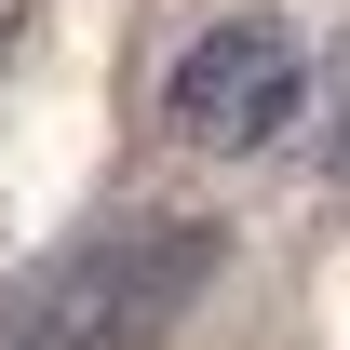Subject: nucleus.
Instances as JSON below:
<instances>
[{
	"label": "nucleus",
	"mask_w": 350,
	"mask_h": 350,
	"mask_svg": "<svg viewBox=\"0 0 350 350\" xmlns=\"http://www.w3.org/2000/svg\"><path fill=\"white\" fill-rule=\"evenodd\" d=\"M202 269H216V229H108L27 297V350H148L202 297Z\"/></svg>",
	"instance_id": "obj_1"
},
{
	"label": "nucleus",
	"mask_w": 350,
	"mask_h": 350,
	"mask_svg": "<svg viewBox=\"0 0 350 350\" xmlns=\"http://www.w3.org/2000/svg\"><path fill=\"white\" fill-rule=\"evenodd\" d=\"M297 94H310V41L283 14H229L175 54V135H202V148H269L297 122Z\"/></svg>",
	"instance_id": "obj_2"
}]
</instances>
